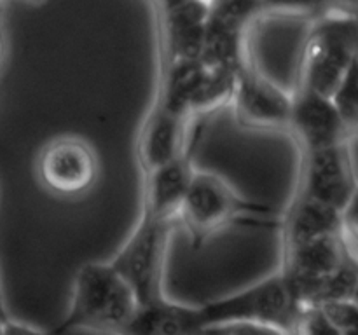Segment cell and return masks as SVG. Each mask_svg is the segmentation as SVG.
Listing matches in <instances>:
<instances>
[{"mask_svg": "<svg viewBox=\"0 0 358 335\" xmlns=\"http://www.w3.org/2000/svg\"><path fill=\"white\" fill-rule=\"evenodd\" d=\"M303 154L348 142V129L331 96L297 87L294 93L289 128Z\"/></svg>", "mask_w": 358, "mask_h": 335, "instance_id": "9", "label": "cell"}, {"mask_svg": "<svg viewBox=\"0 0 358 335\" xmlns=\"http://www.w3.org/2000/svg\"><path fill=\"white\" fill-rule=\"evenodd\" d=\"M0 58H2V37H0Z\"/></svg>", "mask_w": 358, "mask_h": 335, "instance_id": "23", "label": "cell"}, {"mask_svg": "<svg viewBox=\"0 0 358 335\" xmlns=\"http://www.w3.org/2000/svg\"><path fill=\"white\" fill-rule=\"evenodd\" d=\"M301 314L303 309L294 299L282 272L199 307L203 332L227 325L255 323L280 328L290 335Z\"/></svg>", "mask_w": 358, "mask_h": 335, "instance_id": "3", "label": "cell"}, {"mask_svg": "<svg viewBox=\"0 0 358 335\" xmlns=\"http://www.w3.org/2000/svg\"><path fill=\"white\" fill-rule=\"evenodd\" d=\"M294 94L273 82L248 54L236 73L233 103L241 121L254 128H289Z\"/></svg>", "mask_w": 358, "mask_h": 335, "instance_id": "8", "label": "cell"}, {"mask_svg": "<svg viewBox=\"0 0 358 335\" xmlns=\"http://www.w3.org/2000/svg\"><path fill=\"white\" fill-rule=\"evenodd\" d=\"M143 181V213L154 218L175 223L180 215L184 199L194 180L191 149L156 170L149 171Z\"/></svg>", "mask_w": 358, "mask_h": 335, "instance_id": "11", "label": "cell"}, {"mask_svg": "<svg viewBox=\"0 0 358 335\" xmlns=\"http://www.w3.org/2000/svg\"><path fill=\"white\" fill-rule=\"evenodd\" d=\"M283 278L292 283L315 281L332 274L353 260L345 246L341 232L310 243L283 248Z\"/></svg>", "mask_w": 358, "mask_h": 335, "instance_id": "13", "label": "cell"}, {"mask_svg": "<svg viewBox=\"0 0 358 335\" xmlns=\"http://www.w3.org/2000/svg\"><path fill=\"white\" fill-rule=\"evenodd\" d=\"M357 191L348 142L304 154L299 198L322 202L343 213Z\"/></svg>", "mask_w": 358, "mask_h": 335, "instance_id": "7", "label": "cell"}, {"mask_svg": "<svg viewBox=\"0 0 358 335\" xmlns=\"http://www.w3.org/2000/svg\"><path fill=\"white\" fill-rule=\"evenodd\" d=\"M341 237L350 257L358 264V191L341 213Z\"/></svg>", "mask_w": 358, "mask_h": 335, "instance_id": "19", "label": "cell"}, {"mask_svg": "<svg viewBox=\"0 0 358 335\" xmlns=\"http://www.w3.org/2000/svg\"><path fill=\"white\" fill-rule=\"evenodd\" d=\"M290 335H339L320 307L303 311Z\"/></svg>", "mask_w": 358, "mask_h": 335, "instance_id": "18", "label": "cell"}, {"mask_svg": "<svg viewBox=\"0 0 358 335\" xmlns=\"http://www.w3.org/2000/svg\"><path fill=\"white\" fill-rule=\"evenodd\" d=\"M10 318L7 314V307H6V300H3V293H2V286H0V323H7Z\"/></svg>", "mask_w": 358, "mask_h": 335, "instance_id": "22", "label": "cell"}, {"mask_svg": "<svg viewBox=\"0 0 358 335\" xmlns=\"http://www.w3.org/2000/svg\"><path fill=\"white\" fill-rule=\"evenodd\" d=\"M37 173L52 194L83 195L96 184L98 157L86 140L63 136L49 142L38 154Z\"/></svg>", "mask_w": 358, "mask_h": 335, "instance_id": "6", "label": "cell"}, {"mask_svg": "<svg viewBox=\"0 0 358 335\" xmlns=\"http://www.w3.org/2000/svg\"><path fill=\"white\" fill-rule=\"evenodd\" d=\"M341 232V211L311 199H294L283 218V248Z\"/></svg>", "mask_w": 358, "mask_h": 335, "instance_id": "15", "label": "cell"}, {"mask_svg": "<svg viewBox=\"0 0 358 335\" xmlns=\"http://www.w3.org/2000/svg\"><path fill=\"white\" fill-rule=\"evenodd\" d=\"M353 300H355V302L358 304V288H357V292H355V297H353Z\"/></svg>", "mask_w": 358, "mask_h": 335, "instance_id": "24", "label": "cell"}, {"mask_svg": "<svg viewBox=\"0 0 358 335\" xmlns=\"http://www.w3.org/2000/svg\"><path fill=\"white\" fill-rule=\"evenodd\" d=\"M138 306L133 290L110 264H86L77 272L69 314L55 334L94 328L121 335Z\"/></svg>", "mask_w": 358, "mask_h": 335, "instance_id": "1", "label": "cell"}, {"mask_svg": "<svg viewBox=\"0 0 358 335\" xmlns=\"http://www.w3.org/2000/svg\"><path fill=\"white\" fill-rule=\"evenodd\" d=\"M208 334H217V335H289L287 332L280 330V328L268 327V325H255V323L227 325V327H220V328H215V330H210Z\"/></svg>", "mask_w": 358, "mask_h": 335, "instance_id": "20", "label": "cell"}, {"mask_svg": "<svg viewBox=\"0 0 358 335\" xmlns=\"http://www.w3.org/2000/svg\"><path fill=\"white\" fill-rule=\"evenodd\" d=\"M262 213L266 208L254 206L234 194L233 188L212 173L196 171L191 188L184 199L178 220L189 230L196 243L217 236L241 215Z\"/></svg>", "mask_w": 358, "mask_h": 335, "instance_id": "5", "label": "cell"}, {"mask_svg": "<svg viewBox=\"0 0 358 335\" xmlns=\"http://www.w3.org/2000/svg\"><path fill=\"white\" fill-rule=\"evenodd\" d=\"M171 225L142 211V218L124 246L108 262L128 283L140 306L163 299L161 279Z\"/></svg>", "mask_w": 358, "mask_h": 335, "instance_id": "4", "label": "cell"}, {"mask_svg": "<svg viewBox=\"0 0 358 335\" xmlns=\"http://www.w3.org/2000/svg\"><path fill=\"white\" fill-rule=\"evenodd\" d=\"M2 335H49L45 332L37 330L34 327H28V325L20 323V321L9 320L7 323L2 325Z\"/></svg>", "mask_w": 358, "mask_h": 335, "instance_id": "21", "label": "cell"}, {"mask_svg": "<svg viewBox=\"0 0 358 335\" xmlns=\"http://www.w3.org/2000/svg\"><path fill=\"white\" fill-rule=\"evenodd\" d=\"M189 122L159 103H154L138 135V161L143 173L156 170L189 150Z\"/></svg>", "mask_w": 358, "mask_h": 335, "instance_id": "12", "label": "cell"}, {"mask_svg": "<svg viewBox=\"0 0 358 335\" xmlns=\"http://www.w3.org/2000/svg\"><path fill=\"white\" fill-rule=\"evenodd\" d=\"M161 61L201 59L210 3L166 2L159 6Z\"/></svg>", "mask_w": 358, "mask_h": 335, "instance_id": "10", "label": "cell"}, {"mask_svg": "<svg viewBox=\"0 0 358 335\" xmlns=\"http://www.w3.org/2000/svg\"><path fill=\"white\" fill-rule=\"evenodd\" d=\"M203 334L199 307L170 302L163 297L142 304L121 335H198Z\"/></svg>", "mask_w": 358, "mask_h": 335, "instance_id": "14", "label": "cell"}, {"mask_svg": "<svg viewBox=\"0 0 358 335\" xmlns=\"http://www.w3.org/2000/svg\"><path fill=\"white\" fill-rule=\"evenodd\" d=\"M339 335H358V304L355 300L327 304L320 307Z\"/></svg>", "mask_w": 358, "mask_h": 335, "instance_id": "17", "label": "cell"}, {"mask_svg": "<svg viewBox=\"0 0 358 335\" xmlns=\"http://www.w3.org/2000/svg\"><path fill=\"white\" fill-rule=\"evenodd\" d=\"M2 325H3V323H0V335H2Z\"/></svg>", "mask_w": 358, "mask_h": 335, "instance_id": "25", "label": "cell"}, {"mask_svg": "<svg viewBox=\"0 0 358 335\" xmlns=\"http://www.w3.org/2000/svg\"><path fill=\"white\" fill-rule=\"evenodd\" d=\"M331 98L350 131L358 129V54Z\"/></svg>", "mask_w": 358, "mask_h": 335, "instance_id": "16", "label": "cell"}, {"mask_svg": "<svg viewBox=\"0 0 358 335\" xmlns=\"http://www.w3.org/2000/svg\"><path fill=\"white\" fill-rule=\"evenodd\" d=\"M358 54V16L324 14L313 23L301 56L299 86L332 96Z\"/></svg>", "mask_w": 358, "mask_h": 335, "instance_id": "2", "label": "cell"}]
</instances>
